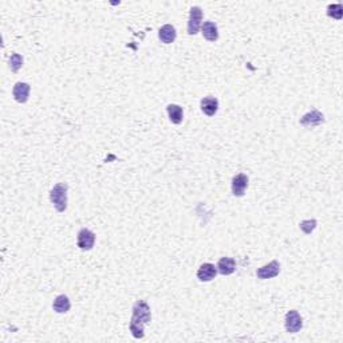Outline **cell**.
Returning <instances> with one entry per match:
<instances>
[{"label":"cell","instance_id":"obj_1","mask_svg":"<svg viewBox=\"0 0 343 343\" xmlns=\"http://www.w3.org/2000/svg\"><path fill=\"white\" fill-rule=\"evenodd\" d=\"M152 319V313H150V307L147 306L146 302L143 300H138L136 304L133 306V315L130 319V333L134 338L141 339L143 338V327L145 324H147Z\"/></svg>","mask_w":343,"mask_h":343},{"label":"cell","instance_id":"obj_2","mask_svg":"<svg viewBox=\"0 0 343 343\" xmlns=\"http://www.w3.org/2000/svg\"><path fill=\"white\" fill-rule=\"evenodd\" d=\"M50 200L58 212H64L67 209V185L64 182H59L50 192Z\"/></svg>","mask_w":343,"mask_h":343},{"label":"cell","instance_id":"obj_3","mask_svg":"<svg viewBox=\"0 0 343 343\" xmlns=\"http://www.w3.org/2000/svg\"><path fill=\"white\" fill-rule=\"evenodd\" d=\"M285 326H286V330H287V333L289 334L298 333V331H300L302 327H303V319H302V316H300V314L298 313V311L291 310V311H288V313L286 314Z\"/></svg>","mask_w":343,"mask_h":343},{"label":"cell","instance_id":"obj_4","mask_svg":"<svg viewBox=\"0 0 343 343\" xmlns=\"http://www.w3.org/2000/svg\"><path fill=\"white\" fill-rule=\"evenodd\" d=\"M201 20H202V10L199 5L192 7L189 12V19H188V34L196 35L201 27Z\"/></svg>","mask_w":343,"mask_h":343},{"label":"cell","instance_id":"obj_5","mask_svg":"<svg viewBox=\"0 0 343 343\" xmlns=\"http://www.w3.org/2000/svg\"><path fill=\"white\" fill-rule=\"evenodd\" d=\"M95 243V235L87 228H82L78 232V237H77V244L82 251H90L94 247Z\"/></svg>","mask_w":343,"mask_h":343},{"label":"cell","instance_id":"obj_6","mask_svg":"<svg viewBox=\"0 0 343 343\" xmlns=\"http://www.w3.org/2000/svg\"><path fill=\"white\" fill-rule=\"evenodd\" d=\"M279 272H280L279 261L274 260V261H271V263H268V264L260 267L259 270L256 271V275H257V278H259V279L265 280V279H272V278H275V276H278Z\"/></svg>","mask_w":343,"mask_h":343},{"label":"cell","instance_id":"obj_7","mask_svg":"<svg viewBox=\"0 0 343 343\" xmlns=\"http://www.w3.org/2000/svg\"><path fill=\"white\" fill-rule=\"evenodd\" d=\"M247 186H248V177L245 176L244 173H239L232 178V193H233V196H244Z\"/></svg>","mask_w":343,"mask_h":343},{"label":"cell","instance_id":"obj_8","mask_svg":"<svg viewBox=\"0 0 343 343\" xmlns=\"http://www.w3.org/2000/svg\"><path fill=\"white\" fill-rule=\"evenodd\" d=\"M300 125L307 126V128H313V126H318L320 123L324 122V115L319 110H311L307 114H304L303 117L300 118Z\"/></svg>","mask_w":343,"mask_h":343},{"label":"cell","instance_id":"obj_9","mask_svg":"<svg viewBox=\"0 0 343 343\" xmlns=\"http://www.w3.org/2000/svg\"><path fill=\"white\" fill-rule=\"evenodd\" d=\"M201 112L208 115V117H213L217 110H219V99L215 97H205L201 99L200 102Z\"/></svg>","mask_w":343,"mask_h":343},{"label":"cell","instance_id":"obj_10","mask_svg":"<svg viewBox=\"0 0 343 343\" xmlns=\"http://www.w3.org/2000/svg\"><path fill=\"white\" fill-rule=\"evenodd\" d=\"M29 85L26 82H18L12 88V95L16 102L26 103L29 101Z\"/></svg>","mask_w":343,"mask_h":343},{"label":"cell","instance_id":"obj_11","mask_svg":"<svg viewBox=\"0 0 343 343\" xmlns=\"http://www.w3.org/2000/svg\"><path fill=\"white\" fill-rule=\"evenodd\" d=\"M217 275V267H215L211 263H204L200 265V268L197 271V278L201 282H211L216 278Z\"/></svg>","mask_w":343,"mask_h":343},{"label":"cell","instance_id":"obj_12","mask_svg":"<svg viewBox=\"0 0 343 343\" xmlns=\"http://www.w3.org/2000/svg\"><path fill=\"white\" fill-rule=\"evenodd\" d=\"M177 32L176 29L173 27L172 25H165L162 26L161 29H158V38L161 40L162 43L165 44H171L176 40Z\"/></svg>","mask_w":343,"mask_h":343},{"label":"cell","instance_id":"obj_13","mask_svg":"<svg viewBox=\"0 0 343 343\" xmlns=\"http://www.w3.org/2000/svg\"><path fill=\"white\" fill-rule=\"evenodd\" d=\"M236 270V261L232 257H221L217 263V271L224 276L232 275Z\"/></svg>","mask_w":343,"mask_h":343},{"label":"cell","instance_id":"obj_14","mask_svg":"<svg viewBox=\"0 0 343 343\" xmlns=\"http://www.w3.org/2000/svg\"><path fill=\"white\" fill-rule=\"evenodd\" d=\"M201 31H202V36L209 42H216L219 39V29L217 26L213 22H204V25L201 26Z\"/></svg>","mask_w":343,"mask_h":343},{"label":"cell","instance_id":"obj_15","mask_svg":"<svg viewBox=\"0 0 343 343\" xmlns=\"http://www.w3.org/2000/svg\"><path fill=\"white\" fill-rule=\"evenodd\" d=\"M168 115H169V119H171L172 123L174 125H178V123L182 122V118H184V113H182V108L178 106V105H174V103H171L168 105L167 108Z\"/></svg>","mask_w":343,"mask_h":343},{"label":"cell","instance_id":"obj_16","mask_svg":"<svg viewBox=\"0 0 343 343\" xmlns=\"http://www.w3.org/2000/svg\"><path fill=\"white\" fill-rule=\"evenodd\" d=\"M71 307V303H70V299L66 296V295H59L57 296L53 303V309H54L55 313L58 314H64L67 313Z\"/></svg>","mask_w":343,"mask_h":343},{"label":"cell","instance_id":"obj_17","mask_svg":"<svg viewBox=\"0 0 343 343\" xmlns=\"http://www.w3.org/2000/svg\"><path fill=\"white\" fill-rule=\"evenodd\" d=\"M327 15H329L330 18H333V19L341 20L342 19V15H343V5L330 4L329 7H327Z\"/></svg>","mask_w":343,"mask_h":343},{"label":"cell","instance_id":"obj_18","mask_svg":"<svg viewBox=\"0 0 343 343\" xmlns=\"http://www.w3.org/2000/svg\"><path fill=\"white\" fill-rule=\"evenodd\" d=\"M23 66V57L20 54H16V53H14V54L10 57V69L14 71V73H16V71H19V69Z\"/></svg>","mask_w":343,"mask_h":343},{"label":"cell","instance_id":"obj_19","mask_svg":"<svg viewBox=\"0 0 343 343\" xmlns=\"http://www.w3.org/2000/svg\"><path fill=\"white\" fill-rule=\"evenodd\" d=\"M299 227L306 235H310L316 228V220H304L300 223Z\"/></svg>","mask_w":343,"mask_h":343}]
</instances>
